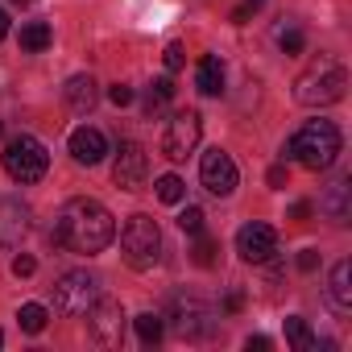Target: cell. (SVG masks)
<instances>
[{
    "label": "cell",
    "instance_id": "cell-13",
    "mask_svg": "<svg viewBox=\"0 0 352 352\" xmlns=\"http://www.w3.org/2000/svg\"><path fill=\"white\" fill-rule=\"evenodd\" d=\"M25 232H30V208L21 199H5L0 204V245L13 249L25 241Z\"/></svg>",
    "mask_w": 352,
    "mask_h": 352
},
{
    "label": "cell",
    "instance_id": "cell-12",
    "mask_svg": "<svg viewBox=\"0 0 352 352\" xmlns=\"http://www.w3.org/2000/svg\"><path fill=\"white\" fill-rule=\"evenodd\" d=\"M145 174H149V157L137 141H120L116 162H112V183L120 191H141L145 187Z\"/></svg>",
    "mask_w": 352,
    "mask_h": 352
},
{
    "label": "cell",
    "instance_id": "cell-40",
    "mask_svg": "<svg viewBox=\"0 0 352 352\" xmlns=\"http://www.w3.org/2000/svg\"><path fill=\"white\" fill-rule=\"evenodd\" d=\"M0 344H5V331H0Z\"/></svg>",
    "mask_w": 352,
    "mask_h": 352
},
{
    "label": "cell",
    "instance_id": "cell-36",
    "mask_svg": "<svg viewBox=\"0 0 352 352\" xmlns=\"http://www.w3.org/2000/svg\"><path fill=\"white\" fill-rule=\"evenodd\" d=\"M249 13H253V9H245V5H241V9L232 13V21H236V25H245V21H249Z\"/></svg>",
    "mask_w": 352,
    "mask_h": 352
},
{
    "label": "cell",
    "instance_id": "cell-5",
    "mask_svg": "<svg viewBox=\"0 0 352 352\" xmlns=\"http://www.w3.org/2000/svg\"><path fill=\"white\" fill-rule=\"evenodd\" d=\"M46 166H50V153L38 137L21 133L5 145V170H9V179L13 183H38L46 179Z\"/></svg>",
    "mask_w": 352,
    "mask_h": 352
},
{
    "label": "cell",
    "instance_id": "cell-32",
    "mask_svg": "<svg viewBox=\"0 0 352 352\" xmlns=\"http://www.w3.org/2000/svg\"><path fill=\"white\" fill-rule=\"evenodd\" d=\"M265 183H270L274 191H282V187H286V166H274V170L265 174Z\"/></svg>",
    "mask_w": 352,
    "mask_h": 352
},
{
    "label": "cell",
    "instance_id": "cell-6",
    "mask_svg": "<svg viewBox=\"0 0 352 352\" xmlns=\"http://www.w3.org/2000/svg\"><path fill=\"white\" fill-rule=\"evenodd\" d=\"M100 298V282L87 274V270H71L54 282V311L67 315V319H79L87 315V307Z\"/></svg>",
    "mask_w": 352,
    "mask_h": 352
},
{
    "label": "cell",
    "instance_id": "cell-39",
    "mask_svg": "<svg viewBox=\"0 0 352 352\" xmlns=\"http://www.w3.org/2000/svg\"><path fill=\"white\" fill-rule=\"evenodd\" d=\"M13 5H30V0H13Z\"/></svg>",
    "mask_w": 352,
    "mask_h": 352
},
{
    "label": "cell",
    "instance_id": "cell-3",
    "mask_svg": "<svg viewBox=\"0 0 352 352\" xmlns=\"http://www.w3.org/2000/svg\"><path fill=\"white\" fill-rule=\"evenodd\" d=\"M344 91H348V71L336 58H319L294 79V100L307 108H327V104L344 100Z\"/></svg>",
    "mask_w": 352,
    "mask_h": 352
},
{
    "label": "cell",
    "instance_id": "cell-24",
    "mask_svg": "<svg viewBox=\"0 0 352 352\" xmlns=\"http://www.w3.org/2000/svg\"><path fill=\"white\" fill-rule=\"evenodd\" d=\"M216 249H220V245H216L208 232H195V249H191L195 265H204V270H208V265H216Z\"/></svg>",
    "mask_w": 352,
    "mask_h": 352
},
{
    "label": "cell",
    "instance_id": "cell-30",
    "mask_svg": "<svg viewBox=\"0 0 352 352\" xmlns=\"http://www.w3.org/2000/svg\"><path fill=\"white\" fill-rule=\"evenodd\" d=\"M34 270H38V261H34L30 253H21V257H13V274H17V278H30Z\"/></svg>",
    "mask_w": 352,
    "mask_h": 352
},
{
    "label": "cell",
    "instance_id": "cell-17",
    "mask_svg": "<svg viewBox=\"0 0 352 352\" xmlns=\"http://www.w3.org/2000/svg\"><path fill=\"white\" fill-rule=\"evenodd\" d=\"M63 96H67V104H71L75 112H91V108H96V100H100V87H96V79H91V75H75V79H67Z\"/></svg>",
    "mask_w": 352,
    "mask_h": 352
},
{
    "label": "cell",
    "instance_id": "cell-19",
    "mask_svg": "<svg viewBox=\"0 0 352 352\" xmlns=\"http://www.w3.org/2000/svg\"><path fill=\"white\" fill-rule=\"evenodd\" d=\"M17 42H21V50H25V54H42V50L54 42V30H50L46 21H30V25H21Z\"/></svg>",
    "mask_w": 352,
    "mask_h": 352
},
{
    "label": "cell",
    "instance_id": "cell-38",
    "mask_svg": "<svg viewBox=\"0 0 352 352\" xmlns=\"http://www.w3.org/2000/svg\"><path fill=\"white\" fill-rule=\"evenodd\" d=\"M265 5V0H245V9H261Z\"/></svg>",
    "mask_w": 352,
    "mask_h": 352
},
{
    "label": "cell",
    "instance_id": "cell-22",
    "mask_svg": "<svg viewBox=\"0 0 352 352\" xmlns=\"http://www.w3.org/2000/svg\"><path fill=\"white\" fill-rule=\"evenodd\" d=\"M133 327H137V340H141L145 348H153V344L162 340V315H153V311L137 315V319H133Z\"/></svg>",
    "mask_w": 352,
    "mask_h": 352
},
{
    "label": "cell",
    "instance_id": "cell-15",
    "mask_svg": "<svg viewBox=\"0 0 352 352\" xmlns=\"http://www.w3.org/2000/svg\"><path fill=\"white\" fill-rule=\"evenodd\" d=\"M348 199H352V183H348V179H336V183L323 191V199H319V212H323L331 224H348V216H352Z\"/></svg>",
    "mask_w": 352,
    "mask_h": 352
},
{
    "label": "cell",
    "instance_id": "cell-8",
    "mask_svg": "<svg viewBox=\"0 0 352 352\" xmlns=\"http://www.w3.org/2000/svg\"><path fill=\"white\" fill-rule=\"evenodd\" d=\"M199 137H204V116H199L195 108H187V112H179V116L166 124V133H162V153H166L170 162H187V153L199 145Z\"/></svg>",
    "mask_w": 352,
    "mask_h": 352
},
{
    "label": "cell",
    "instance_id": "cell-2",
    "mask_svg": "<svg viewBox=\"0 0 352 352\" xmlns=\"http://www.w3.org/2000/svg\"><path fill=\"white\" fill-rule=\"evenodd\" d=\"M286 153H290L298 166L315 170V174H319V170H331L336 157H340V129H336L331 120H307V124L290 137Z\"/></svg>",
    "mask_w": 352,
    "mask_h": 352
},
{
    "label": "cell",
    "instance_id": "cell-27",
    "mask_svg": "<svg viewBox=\"0 0 352 352\" xmlns=\"http://www.w3.org/2000/svg\"><path fill=\"white\" fill-rule=\"evenodd\" d=\"M179 228H183L187 236L204 232V212H199V208H183V212H179Z\"/></svg>",
    "mask_w": 352,
    "mask_h": 352
},
{
    "label": "cell",
    "instance_id": "cell-18",
    "mask_svg": "<svg viewBox=\"0 0 352 352\" xmlns=\"http://www.w3.org/2000/svg\"><path fill=\"white\" fill-rule=\"evenodd\" d=\"M195 87H199L204 96H220V91H224V63H220L216 54H204V58H199Z\"/></svg>",
    "mask_w": 352,
    "mask_h": 352
},
{
    "label": "cell",
    "instance_id": "cell-34",
    "mask_svg": "<svg viewBox=\"0 0 352 352\" xmlns=\"http://www.w3.org/2000/svg\"><path fill=\"white\" fill-rule=\"evenodd\" d=\"M245 348H257V352H265V348H274V340L270 336H249V344Z\"/></svg>",
    "mask_w": 352,
    "mask_h": 352
},
{
    "label": "cell",
    "instance_id": "cell-26",
    "mask_svg": "<svg viewBox=\"0 0 352 352\" xmlns=\"http://www.w3.org/2000/svg\"><path fill=\"white\" fill-rule=\"evenodd\" d=\"M278 46H282L286 54H302V46H307V34H302L298 25H286V30L278 34Z\"/></svg>",
    "mask_w": 352,
    "mask_h": 352
},
{
    "label": "cell",
    "instance_id": "cell-20",
    "mask_svg": "<svg viewBox=\"0 0 352 352\" xmlns=\"http://www.w3.org/2000/svg\"><path fill=\"white\" fill-rule=\"evenodd\" d=\"M286 340H290L298 352H315V348H319V340H315V331H311V323H307L302 315H290V319H286Z\"/></svg>",
    "mask_w": 352,
    "mask_h": 352
},
{
    "label": "cell",
    "instance_id": "cell-28",
    "mask_svg": "<svg viewBox=\"0 0 352 352\" xmlns=\"http://www.w3.org/2000/svg\"><path fill=\"white\" fill-rule=\"evenodd\" d=\"M162 63H166V71H179V67L187 63V58H183V46H179V42H170L166 54H162Z\"/></svg>",
    "mask_w": 352,
    "mask_h": 352
},
{
    "label": "cell",
    "instance_id": "cell-29",
    "mask_svg": "<svg viewBox=\"0 0 352 352\" xmlns=\"http://www.w3.org/2000/svg\"><path fill=\"white\" fill-rule=\"evenodd\" d=\"M108 100H112L116 108H124V104H133V87H129V83H112V87H108Z\"/></svg>",
    "mask_w": 352,
    "mask_h": 352
},
{
    "label": "cell",
    "instance_id": "cell-21",
    "mask_svg": "<svg viewBox=\"0 0 352 352\" xmlns=\"http://www.w3.org/2000/svg\"><path fill=\"white\" fill-rule=\"evenodd\" d=\"M46 319H50V311H46L42 302H25V307L17 311V323H21V331H30V336L46 331Z\"/></svg>",
    "mask_w": 352,
    "mask_h": 352
},
{
    "label": "cell",
    "instance_id": "cell-33",
    "mask_svg": "<svg viewBox=\"0 0 352 352\" xmlns=\"http://www.w3.org/2000/svg\"><path fill=\"white\" fill-rule=\"evenodd\" d=\"M241 307H245V294H241V290H232V294L224 298V311H228V315H236Z\"/></svg>",
    "mask_w": 352,
    "mask_h": 352
},
{
    "label": "cell",
    "instance_id": "cell-9",
    "mask_svg": "<svg viewBox=\"0 0 352 352\" xmlns=\"http://www.w3.org/2000/svg\"><path fill=\"white\" fill-rule=\"evenodd\" d=\"M87 331H91L96 344L116 348L124 340V311H120V302L116 298H96L87 307Z\"/></svg>",
    "mask_w": 352,
    "mask_h": 352
},
{
    "label": "cell",
    "instance_id": "cell-7",
    "mask_svg": "<svg viewBox=\"0 0 352 352\" xmlns=\"http://www.w3.org/2000/svg\"><path fill=\"white\" fill-rule=\"evenodd\" d=\"M170 327L183 340H208L216 336V311L195 294H179L170 302Z\"/></svg>",
    "mask_w": 352,
    "mask_h": 352
},
{
    "label": "cell",
    "instance_id": "cell-37",
    "mask_svg": "<svg viewBox=\"0 0 352 352\" xmlns=\"http://www.w3.org/2000/svg\"><path fill=\"white\" fill-rule=\"evenodd\" d=\"M5 34H9V13L0 9V38H5Z\"/></svg>",
    "mask_w": 352,
    "mask_h": 352
},
{
    "label": "cell",
    "instance_id": "cell-14",
    "mask_svg": "<svg viewBox=\"0 0 352 352\" xmlns=\"http://www.w3.org/2000/svg\"><path fill=\"white\" fill-rule=\"evenodd\" d=\"M104 153H108V137H104L100 129L79 124V129L71 133V157H75L79 166H96V162H104Z\"/></svg>",
    "mask_w": 352,
    "mask_h": 352
},
{
    "label": "cell",
    "instance_id": "cell-23",
    "mask_svg": "<svg viewBox=\"0 0 352 352\" xmlns=\"http://www.w3.org/2000/svg\"><path fill=\"white\" fill-rule=\"evenodd\" d=\"M153 187H157V199H162V204H183V195H187V187H183L179 174H162Z\"/></svg>",
    "mask_w": 352,
    "mask_h": 352
},
{
    "label": "cell",
    "instance_id": "cell-4",
    "mask_svg": "<svg viewBox=\"0 0 352 352\" xmlns=\"http://www.w3.org/2000/svg\"><path fill=\"white\" fill-rule=\"evenodd\" d=\"M120 253L133 270H153L162 261V232H157V220L153 216H129L124 228H120Z\"/></svg>",
    "mask_w": 352,
    "mask_h": 352
},
{
    "label": "cell",
    "instance_id": "cell-1",
    "mask_svg": "<svg viewBox=\"0 0 352 352\" xmlns=\"http://www.w3.org/2000/svg\"><path fill=\"white\" fill-rule=\"evenodd\" d=\"M54 245L71 249V253H104L112 241H116V220L104 204L96 199H67L63 212L54 216V228H50Z\"/></svg>",
    "mask_w": 352,
    "mask_h": 352
},
{
    "label": "cell",
    "instance_id": "cell-25",
    "mask_svg": "<svg viewBox=\"0 0 352 352\" xmlns=\"http://www.w3.org/2000/svg\"><path fill=\"white\" fill-rule=\"evenodd\" d=\"M170 100H174V79H170V75L153 79V87H149V112H157V108L170 104Z\"/></svg>",
    "mask_w": 352,
    "mask_h": 352
},
{
    "label": "cell",
    "instance_id": "cell-11",
    "mask_svg": "<svg viewBox=\"0 0 352 352\" xmlns=\"http://www.w3.org/2000/svg\"><path fill=\"white\" fill-rule=\"evenodd\" d=\"M199 179H204V187H208L212 195L228 199V195L236 191V183H241V170H236V162H232L224 149H208L204 162H199Z\"/></svg>",
    "mask_w": 352,
    "mask_h": 352
},
{
    "label": "cell",
    "instance_id": "cell-35",
    "mask_svg": "<svg viewBox=\"0 0 352 352\" xmlns=\"http://www.w3.org/2000/svg\"><path fill=\"white\" fill-rule=\"evenodd\" d=\"M307 216H311V204H294L290 208V220H307Z\"/></svg>",
    "mask_w": 352,
    "mask_h": 352
},
{
    "label": "cell",
    "instance_id": "cell-41",
    "mask_svg": "<svg viewBox=\"0 0 352 352\" xmlns=\"http://www.w3.org/2000/svg\"><path fill=\"white\" fill-rule=\"evenodd\" d=\"M0 137H5V124H0Z\"/></svg>",
    "mask_w": 352,
    "mask_h": 352
},
{
    "label": "cell",
    "instance_id": "cell-10",
    "mask_svg": "<svg viewBox=\"0 0 352 352\" xmlns=\"http://www.w3.org/2000/svg\"><path fill=\"white\" fill-rule=\"evenodd\" d=\"M236 253H241V261H249V265H270V261L278 257V232H274L270 224L253 220V224H245V228L236 232Z\"/></svg>",
    "mask_w": 352,
    "mask_h": 352
},
{
    "label": "cell",
    "instance_id": "cell-31",
    "mask_svg": "<svg viewBox=\"0 0 352 352\" xmlns=\"http://www.w3.org/2000/svg\"><path fill=\"white\" fill-rule=\"evenodd\" d=\"M315 265H319V249H302L298 253V270L302 274H315Z\"/></svg>",
    "mask_w": 352,
    "mask_h": 352
},
{
    "label": "cell",
    "instance_id": "cell-16",
    "mask_svg": "<svg viewBox=\"0 0 352 352\" xmlns=\"http://www.w3.org/2000/svg\"><path fill=\"white\" fill-rule=\"evenodd\" d=\"M327 298L340 315L352 311V261H336L331 265V282H327Z\"/></svg>",
    "mask_w": 352,
    "mask_h": 352
}]
</instances>
